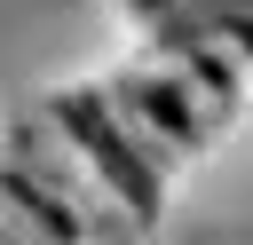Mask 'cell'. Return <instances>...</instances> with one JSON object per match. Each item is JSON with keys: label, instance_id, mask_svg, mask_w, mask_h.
I'll return each mask as SVG.
<instances>
[{"label": "cell", "instance_id": "obj_2", "mask_svg": "<svg viewBox=\"0 0 253 245\" xmlns=\"http://www.w3.org/2000/svg\"><path fill=\"white\" fill-rule=\"evenodd\" d=\"M229 8H253V0H126V16L150 32H174V24H198V16H229Z\"/></svg>", "mask_w": 253, "mask_h": 245}, {"label": "cell", "instance_id": "obj_1", "mask_svg": "<svg viewBox=\"0 0 253 245\" xmlns=\"http://www.w3.org/2000/svg\"><path fill=\"white\" fill-rule=\"evenodd\" d=\"M40 111H47V119H55V134L95 166V182L111 190V205H119L134 229H150V221H158V198H166V174L134 150V134H126V126H119V111L103 103V87H95V79L55 87Z\"/></svg>", "mask_w": 253, "mask_h": 245}]
</instances>
